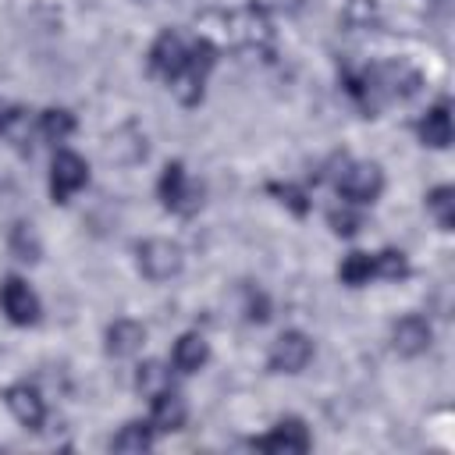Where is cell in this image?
<instances>
[{
    "label": "cell",
    "instance_id": "1",
    "mask_svg": "<svg viewBox=\"0 0 455 455\" xmlns=\"http://www.w3.org/2000/svg\"><path fill=\"white\" fill-rule=\"evenodd\" d=\"M213 64H217V46L210 43V39H199L196 46H188V60H185V68H181V75L174 78V92H178V100L181 103H199L203 100V85H206V78H210V71H213Z\"/></svg>",
    "mask_w": 455,
    "mask_h": 455
},
{
    "label": "cell",
    "instance_id": "2",
    "mask_svg": "<svg viewBox=\"0 0 455 455\" xmlns=\"http://www.w3.org/2000/svg\"><path fill=\"white\" fill-rule=\"evenodd\" d=\"M380 188H384V174L377 164L359 160V164H345L338 171V192L348 203H373L380 196Z\"/></svg>",
    "mask_w": 455,
    "mask_h": 455
},
{
    "label": "cell",
    "instance_id": "3",
    "mask_svg": "<svg viewBox=\"0 0 455 455\" xmlns=\"http://www.w3.org/2000/svg\"><path fill=\"white\" fill-rule=\"evenodd\" d=\"M160 199H164V206L167 210H174V213H196L199 210V199H203V188L199 185H192L188 181V174H185V167L174 160V164H167L164 167V174H160Z\"/></svg>",
    "mask_w": 455,
    "mask_h": 455
},
{
    "label": "cell",
    "instance_id": "4",
    "mask_svg": "<svg viewBox=\"0 0 455 455\" xmlns=\"http://www.w3.org/2000/svg\"><path fill=\"white\" fill-rule=\"evenodd\" d=\"M85 181H89L85 160L78 153H71V149H60L53 156V167H50V196H53V203H68L78 188H85Z\"/></svg>",
    "mask_w": 455,
    "mask_h": 455
},
{
    "label": "cell",
    "instance_id": "5",
    "mask_svg": "<svg viewBox=\"0 0 455 455\" xmlns=\"http://www.w3.org/2000/svg\"><path fill=\"white\" fill-rule=\"evenodd\" d=\"M139 270L149 281H171L181 270V249L171 238H146L139 245Z\"/></svg>",
    "mask_w": 455,
    "mask_h": 455
},
{
    "label": "cell",
    "instance_id": "6",
    "mask_svg": "<svg viewBox=\"0 0 455 455\" xmlns=\"http://www.w3.org/2000/svg\"><path fill=\"white\" fill-rule=\"evenodd\" d=\"M185 60H188V46H185V39L178 32H160L156 43L149 46V71L167 85H174V78L181 75Z\"/></svg>",
    "mask_w": 455,
    "mask_h": 455
},
{
    "label": "cell",
    "instance_id": "7",
    "mask_svg": "<svg viewBox=\"0 0 455 455\" xmlns=\"http://www.w3.org/2000/svg\"><path fill=\"white\" fill-rule=\"evenodd\" d=\"M309 359H313V341H309L302 331H284V334L270 345L267 366H270L274 373H299Z\"/></svg>",
    "mask_w": 455,
    "mask_h": 455
},
{
    "label": "cell",
    "instance_id": "8",
    "mask_svg": "<svg viewBox=\"0 0 455 455\" xmlns=\"http://www.w3.org/2000/svg\"><path fill=\"white\" fill-rule=\"evenodd\" d=\"M0 309H4L7 320L18 323V327H28V323L39 320V299H36V291H32L21 277H7V281L0 284Z\"/></svg>",
    "mask_w": 455,
    "mask_h": 455
},
{
    "label": "cell",
    "instance_id": "9",
    "mask_svg": "<svg viewBox=\"0 0 455 455\" xmlns=\"http://www.w3.org/2000/svg\"><path fill=\"white\" fill-rule=\"evenodd\" d=\"M4 398H7V409L14 412V419H18L21 427H28V430H39V427H43V419H46V402H43V395H39L32 384H11V387L4 391Z\"/></svg>",
    "mask_w": 455,
    "mask_h": 455
},
{
    "label": "cell",
    "instance_id": "10",
    "mask_svg": "<svg viewBox=\"0 0 455 455\" xmlns=\"http://www.w3.org/2000/svg\"><path fill=\"white\" fill-rule=\"evenodd\" d=\"M259 451H309V430L302 419H281L267 437L252 441Z\"/></svg>",
    "mask_w": 455,
    "mask_h": 455
},
{
    "label": "cell",
    "instance_id": "11",
    "mask_svg": "<svg viewBox=\"0 0 455 455\" xmlns=\"http://www.w3.org/2000/svg\"><path fill=\"white\" fill-rule=\"evenodd\" d=\"M149 402H153V412H149L153 430L171 434V430H181V427H185V419H188V405H185V398H181L174 387L153 395Z\"/></svg>",
    "mask_w": 455,
    "mask_h": 455
},
{
    "label": "cell",
    "instance_id": "12",
    "mask_svg": "<svg viewBox=\"0 0 455 455\" xmlns=\"http://www.w3.org/2000/svg\"><path fill=\"white\" fill-rule=\"evenodd\" d=\"M391 345L402 355H423L430 348V323L423 316H402L391 331Z\"/></svg>",
    "mask_w": 455,
    "mask_h": 455
},
{
    "label": "cell",
    "instance_id": "13",
    "mask_svg": "<svg viewBox=\"0 0 455 455\" xmlns=\"http://www.w3.org/2000/svg\"><path fill=\"white\" fill-rule=\"evenodd\" d=\"M142 341H146V327L135 323V320H114V323L107 327V352H110L114 359L135 355V352L142 348Z\"/></svg>",
    "mask_w": 455,
    "mask_h": 455
},
{
    "label": "cell",
    "instance_id": "14",
    "mask_svg": "<svg viewBox=\"0 0 455 455\" xmlns=\"http://www.w3.org/2000/svg\"><path fill=\"white\" fill-rule=\"evenodd\" d=\"M206 359H210V345L203 334H181L174 352H171V363L178 373H196L206 366Z\"/></svg>",
    "mask_w": 455,
    "mask_h": 455
},
{
    "label": "cell",
    "instance_id": "15",
    "mask_svg": "<svg viewBox=\"0 0 455 455\" xmlns=\"http://www.w3.org/2000/svg\"><path fill=\"white\" fill-rule=\"evenodd\" d=\"M419 139H423V146H434V149H444L448 142H451V114H448V103H437V107H430L427 114H423V121H419Z\"/></svg>",
    "mask_w": 455,
    "mask_h": 455
},
{
    "label": "cell",
    "instance_id": "16",
    "mask_svg": "<svg viewBox=\"0 0 455 455\" xmlns=\"http://www.w3.org/2000/svg\"><path fill=\"white\" fill-rule=\"evenodd\" d=\"M0 139L18 149L32 142V117L25 107H0Z\"/></svg>",
    "mask_w": 455,
    "mask_h": 455
},
{
    "label": "cell",
    "instance_id": "17",
    "mask_svg": "<svg viewBox=\"0 0 455 455\" xmlns=\"http://www.w3.org/2000/svg\"><path fill=\"white\" fill-rule=\"evenodd\" d=\"M114 451H146L153 448V423H124L114 437H110Z\"/></svg>",
    "mask_w": 455,
    "mask_h": 455
},
{
    "label": "cell",
    "instance_id": "18",
    "mask_svg": "<svg viewBox=\"0 0 455 455\" xmlns=\"http://www.w3.org/2000/svg\"><path fill=\"white\" fill-rule=\"evenodd\" d=\"M427 210L434 213V220H437L441 231H451V228H455V188H451V185L434 188V192L427 196Z\"/></svg>",
    "mask_w": 455,
    "mask_h": 455
},
{
    "label": "cell",
    "instance_id": "19",
    "mask_svg": "<svg viewBox=\"0 0 455 455\" xmlns=\"http://www.w3.org/2000/svg\"><path fill=\"white\" fill-rule=\"evenodd\" d=\"M135 387L142 391V395H160V391H167L171 387V373H167V366L164 363H156V359H146L142 366H139V373H135Z\"/></svg>",
    "mask_w": 455,
    "mask_h": 455
},
{
    "label": "cell",
    "instance_id": "20",
    "mask_svg": "<svg viewBox=\"0 0 455 455\" xmlns=\"http://www.w3.org/2000/svg\"><path fill=\"white\" fill-rule=\"evenodd\" d=\"M39 132H43L50 142H64V139L75 132V117H71L68 110H60V107H50V110L39 114Z\"/></svg>",
    "mask_w": 455,
    "mask_h": 455
},
{
    "label": "cell",
    "instance_id": "21",
    "mask_svg": "<svg viewBox=\"0 0 455 455\" xmlns=\"http://www.w3.org/2000/svg\"><path fill=\"white\" fill-rule=\"evenodd\" d=\"M338 274H341L345 284L359 288V284H366L370 277H377V274H373V256H370V252H348Z\"/></svg>",
    "mask_w": 455,
    "mask_h": 455
},
{
    "label": "cell",
    "instance_id": "22",
    "mask_svg": "<svg viewBox=\"0 0 455 455\" xmlns=\"http://www.w3.org/2000/svg\"><path fill=\"white\" fill-rule=\"evenodd\" d=\"M11 252L18 259H39V238L28 224H14L11 228Z\"/></svg>",
    "mask_w": 455,
    "mask_h": 455
},
{
    "label": "cell",
    "instance_id": "23",
    "mask_svg": "<svg viewBox=\"0 0 455 455\" xmlns=\"http://www.w3.org/2000/svg\"><path fill=\"white\" fill-rule=\"evenodd\" d=\"M373 274H377V277H387V281H398V277H405V274H409V263H405V256H402V252L384 249V252H377V256H373Z\"/></svg>",
    "mask_w": 455,
    "mask_h": 455
},
{
    "label": "cell",
    "instance_id": "24",
    "mask_svg": "<svg viewBox=\"0 0 455 455\" xmlns=\"http://www.w3.org/2000/svg\"><path fill=\"white\" fill-rule=\"evenodd\" d=\"M327 224L334 228V235H355L363 220H359L355 210H348V206H334V210L327 213Z\"/></svg>",
    "mask_w": 455,
    "mask_h": 455
},
{
    "label": "cell",
    "instance_id": "25",
    "mask_svg": "<svg viewBox=\"0 0 455 455\" xmlns=\"http://www.w3.org/2000/svg\"><path fill=\"white\" fill-rule=\"evenodd\" d=\"M249 320H267V299L263 295H256L249 302Z\"/></svg>",
    "mask_w": 455,
    "mask_h": 455
}]
</instances>
